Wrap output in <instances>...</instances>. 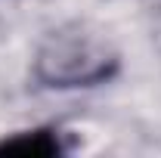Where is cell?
Here are the masks:
<instances>
[{"instance_id": "obj_1", "label": "cell", "mask_w": 161, "mask_h": 158, "mask_svg": "<svg viewBox=\"0 0 161 158\" xmlns=\"http://www.w3.org/2000/svg\"><path fill=\"white\" fill-rule=\"evenodd\" d=\"M118 56L93 34L84 31H53L40 47L34 75L43 87L75 90V87H96L115 78Z\"/></svg>"}, {"instance_id": "obj_2", "label": "cell", "mask_w": 161, "mask_h": 158, "mask_svg": "<svg viewBox=\"0 0 161 158\" xmlns=\"http://www.w3.org/2000/svg\"><path fill=\"white\" fill-rule=\"evenodd\" d=\"M71 149V139L59 127H34L19 130L0 139V155H34V158H53L65 155Z\"/></svg>"}]
</instances>
